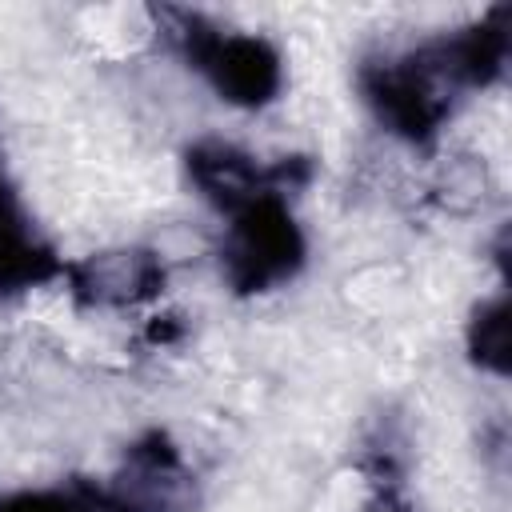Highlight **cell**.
Masks as SVG:
<instances>
[{
	"label": "cell",
	"mask_w": 512,
	"mask_h": 512,
	"mask_svg": "<svg viewBox=\"0 0 512 512\" xmlns=\"http://www.w3.org/2000/svg\"><path fill=\"white\" fill-rule=\"evenodd\" d=\"M64 264L48 248V240L32 228L20 200L0 188V292H24L52 276H60Z\"/></svg>",
	"instance_id": "obj_7"
},
{
	"label": "cell",
	"mask_w": 512,
	"mask_h": 512,
	"mask_svg": "<svg viewBox=\"0 0 512 512\" xmlns=\"http://www.w3.org/2000/svg\"><path fill=\"white\" fill-rule=\"evenodd\" d=\"M468 356L484 372H496V376L508 372L512 352H508V300L504 296L476 304V312L468 320Z\"/></svg>",
	"instance_id": "obj_9"
},
{
	"label": "cell",
	"mask_w": 512,
	"mask_h": 512,
	"mask_svg": "<svg viewBox=\"0 0 512 512\" xmlns=\"http://www.w3.org/2000/svg\"><path fill=\"white\" fill-rule=\"evenodd\" d=\"M160 24L180 56L236 108H264L280 96L284 60L256 32H232L188 8H160Z\"/></svg>",
	"instance_id": "obj_2"
},
{
	"label": "cell",
	"mask_w": 512,
	"mask_h": 512,
	"mask_svg": "<svg viewBox=\"0 0 512 512\" xmlns=\"http://www.w3.org/2000/svg\"><path fill=\"white\" fill-rule=\"evenodd\" d=\"M104 496L116 512H192L196 476L168 432H148L124 452Z\"/></svg>",
	"instance_id": "obj_5"
},
{
	"label": "cell",
	"mask_w": 512,
	"mask_h": 512,
	"mask_svg": "<svg viewBox=\"0 0 512 512\" xmlns=\"http://www.w3.org/2000/svg\"><path fill=\"white\" fill-rule=\"evenodd\" d=\"M184 168H188L192 188L224 216L248 208L260 196H288V188H300L308 180V164L300 156L260 164L252 152L220 136L196 140L184 156Z\"/></svg>",
	"instance_id": "obj_4"
},
{
	"label": "cell",
	"mask_w": 512,
	"mask_h": 512,
	"mask_svg": "<svg viewBox=\"0 0 512 512\" xmlns=\"http://www.w3.org/2000/svg\"><path fill=\"white\" fill-rule=\"evenodd\" d=\"M304 252V232L288 208V196H260L228 216L220 272L232 292L256 296L288 284L300 272Z\"/></svg>",
	"instance_id": "obj_3"
},
{
	"label": "cell",
	"mask_w": 512,
	"mask_h": 512,
	"mask_svg": "<svg viewBox=\"0 0 512 512\" xmlns=\"http://www.w3.org/2000/svg\"><path fill=\"white\" fill-rule=\"evenodd\" d=\"M364 512H412V504L404 500V492L392 484V480H372V496L364 504Z\"/></svg>",
	"instance_id": "obj_11"
},
{
	"label": "cell",
	"mask_w": 512,
	"mask_h": 512,
	"mask_svg": "<svg viewBox=\"0 0 512 512\" xmlns=\"http://www.w3.org/2000/svg\"><path fill=\"white\" fill-rule=\"evenodd\" d=\"M0 512H76L72 492H16L0 500Z\"/></svg>",
	"instance_id": "obj_10"
},
{
	"label": "cell",
	"mask_w": 512,
	"mask_h": 512,
	"mask_svg": "<svg viewBox=\"0 0 512 512\" xmlns=\"http://www.w3.org/2000/svg\"><path fill=\"white\" fill-rule=\"evenodd\" d=\"M72 296L88 308H128L156 300L164 288V264L148 248H112L84 256L80 264L64 268Z\"/></svg>",
	"instance_id": "obj_6"
},
{
	"label": "cell",
	"mask_w": 512,
	"mask_h": 512,
	"mask_svg": "<svg viewBox=\"0 0 512 512\" xmlns=\"http://www.w3.org/2000/svg\"><path fill=\"white\" fill-rule=\"evenodd\" d=\"M364 100L372 104L376 120L408 144H428L456 108L464 80L456 72L448 36L372 60L360 72Z\"/></svg>",
	"instance_id": "obj_1"
},
{
	"label": "cell",
	"mask_w": 512,
	"mask_h": 512,
	"mask_svg": "<svg viewBox=\"0 0 512 512\" xmlns=\"http://www.w3.org/2000/svg\"><path fill=\"white\" fill-rule=\"evenodd\" d=\"M508 8H492L488 16H480L476 24H468L464 32L448 36V48H452V60H456V72L464 80V88H488L504 64H508Z\"/></svg>",
	"instance_id": "obj_8"
}]
</instances>
